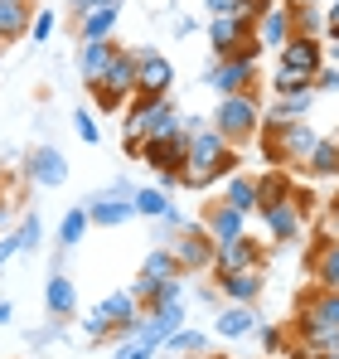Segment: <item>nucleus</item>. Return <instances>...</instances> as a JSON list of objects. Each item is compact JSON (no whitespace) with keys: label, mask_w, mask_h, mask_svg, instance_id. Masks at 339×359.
<instances>
[{"label":"nucleus","mask_w":339,"mask_h":359,"mask_svg":"<svg viewBox=\"0 0 339 359\" xmlns=\"http://www.w3.org/2000/svg\"><path fill=\"white\" fill-rule=\"evenodd\" d=\"M179 131L189 136V165L179 170V184H189V189H204V184H214V180H228V175H233L237 156H233V146H228L223 136L214 131V121L189 117L184 126H179Z\"/></svg>","instance_id":"nucleus-1"},{"label":"nucleus","mask_w":339,"mask_h":359,"mask_svg":"<svg viewBox=\"0 0 339 359\" xmlns=\"http://www.w3.org/2000/svg\"><path fill=\"white\" fill-rule=\"evenodd\" d=\"M179 126H184V117L165 97H136V107L126 112V151L141 156L146 141H170V136H179Z\"/></svg>","instance_id":"nucleus-2"},{"label":"nucleus","mask_w":339,"mask_h":359,"mask_svg":"<svg viewBox=\"0 0 339 359\" xmlns=\"http://www.w3.org/2000/svg\"><path fill=\"white\" fill-rule=\"evenodd\" d=\"M315 146H320V131L310 121H267L262 126V151L272 165H300L305 170Z\"/></svg>","instance_id":"nucleus-3"},{"label":"nucleus","mask_w":339,"mask_h":359,"mask_svg":"<svg viewBox=\"0 0 339 359\" xmlns=\"http://www.w3.org/2000/svg\"><path fill=\"white\" fill-rule=\"evenodd\" d=\"M136 320H141V301L131 297V287L126 292H112V297H102L92 311H88V320H83V335L88 340H107V335H131L136 330Z\"/></svg>","instance_id":"nucleus-4"},{"label":"nucleus","mask_w":339,"mask_h":359,"mask_svg":"<svg viewBox=\"0 0 339 359\" xmlns=\"http://www.w3.org/2000/svg\"><path fill=\"white\" fill-rule=\"evenodd\" d=\"M214 131L223 136L228 146H242L262 131V102L257 93H237V97H219L214 107Z\"/></svg>","instance_id":"nucleus-5"},{"label":"nucleus","mask_w":339,"mask_h":359,"mask_svg":"<svg viewBox=\"0 0 339 359\" xmlns=\"http://www.w3.org/2000/svg\"><path fill=\"white\" fill-rule=\"evenodd\" d=\"M315 330H339V292L310 287L296 301V320H291V340H305Z\"/></svg>","instance_id":"nucleus-6"},{"label":"nucleus","mask_w":339,"mask_h":359,"mask_svg":"<svg viewBox=\"0 0 339 359\" xmlns=\"http://www.w3.org/2000/svg\"><path fill=\"white\" fill-rule=\"evenodd\" d=\"M165 248H170V257L179 262V272H204V267H214V252H219V243L209 238L204 224H184V229H174V238H170Z\"/></svg>","instance_id":"nucleus-7"},{"label":"nucleus","mask_w":339,"mask_h":359,"mask_svg":"<svg viewBox=\"0 0 339 359\" xmlns=\"http://www.w3.org/2000/svg\"><path fill=\"white\" fill-rule=\"evenodd\" d=\"M92 97H97L102 112H121V102L136 97V49H121L116 54L107 78H102V88H92Z\"/></svg>","instance_id":"nucleus-8"},{"label":"nucleus","mask_w":339,"mask_h":359,"mask_svg":"<svg viewBox=\"0 0 339 359\" xmlns=\"http://www.w3.org/2000/svg\"><path fill=\"white\" fill-rule=\"evenodd\" d=\"M184 330V301H160V306H151V311H141V320H136V330L131 335H141L146 345H170L174 335Z\"/></svg>","instance_id":"nucleus-9"},{"label":"nucleus","mask_w":339,"mask_h":359,"mask_svg":"<svg viewBox=\"0 0 339 359\" xmlns=\"http://www.w3.org/2000/svg\"><path fill=\"white\" fill-rule=\"evenodd\" d=\"M252 34H257V20H252V15H214V20H209L214 59H237Z\"/></svg>","instance_id":"nucleus-10"},{"label":"nucleus","mask_w":339,"mask_h":359,"mask_svg":"<svg viewBox=\"0 0 339 359\" xmlns=\"http://www.w3.org/2000/svg\"><path fill=\"white\" fill-rule=\"evenodd\" d=\"M257 59H214L209 68V88L219 97H237V93H257Z\"/></svg>","instance_id":"nucleus-11"},{"label":"nucleus","mask_w":339,"mask_h":359,"mask_svg":"<svg viewBox=\"0 0 339 359\" xmlns=\"http://www.w3.org/2000/svg\"><path fill=\"white\" fill-rule=\"evenodd\" d=\"M136 161H146L151 170H160V175L179 180V170L189 165V136L179 131V136H170V141H146Z\"/></svg>","instance_id":"nucleus-12"},{"label":"nucleus","mask_w":339,"mask_h":359,"mask_svg":"<svg viewBox=\"0 0 339 359\" xmlns=\"http://www.w3.org/2000/svg\"><path fill=\"white\" fill-rule=\"evenodd\" d=\"M252 267H267V252H262V243L257 238H233V243H219V252H214V272L228 277V272H252Z\"/></svg>","instance_id":"nucleus-13"},{"label":"nucleus","mask_w":339,"mask_h":359,"mask_svg":"<svg viewBox=\"0 0 339 359\" xmlns=\"http://www.w3.org/2000/svg\"><path fill=\"white\" fill-rule=\"evenodd\" d=\"M170 83H174V68H170L165 54L136 49V97H165Z\"/></svg>","instance_id":"nucleus-14"},{"label":"nucleus","mask_w":339,"mask_h":359,"mask_svg":"<svg viewBox=\"0 0 339 359\" xmlns=\"http://www.w3.org/2000/svg\"><path fill=\"white\" fill-rule=\"evenodd\" d=\"M310 277H315V287H325V292H339V233L325 224V233L310 243Z\"/></svg>","instance_id":"nucleus-15"},{"label":"nucleus","mask_w":339,"mask_h":359,"mask_svg":"<svg viewBox=\"0 0 339 359\" xmlns=\"http://www.w3.org/2000/svg\"><path fill=\"white\" fill-rule=\"evenodd\" d=\"M88 214H92V224H102V229H116V224H126V219L136 214V189L116 184V189L97 194V199L88 204Z\"/></svg>","instance_id":"nucleus-16"},{"label":"nucleus","mask_w":339,"mask_h":359,"mask_svg":"<svg viewBox=\"0 0 339 359\" xmlns=\"http://www.w3.org/2000/svg\"><path fill=\"white\" fill-rule=\"evenodd\" d=\"M277 63L315 78V73L325 68V44H320V39H305V34H291V44H286V49H277Z\"/></svg>","instance_id":"nucleus-17"},{"label":"nucleus","mask_w":339,"mask_h":359,"mask_svg":"<svg viewBox=\"0 0 339 359\" xmlns=\"http://www.w3.org/2000/svg\"><path fill=\"white\" fill-rule=\"evenodd\" d=\"M116 54H121V44H116V39H97V44H83V54H78L83 83H88V88H102V78H107V68H112Z\"/></svg>","instance_id":"nucleus-18"},{"label":"nucleus","mask_w":339,"mask_h":359,"mask_svg":"<svg viewBox=\"0 0 339 359\" xmlns=\"http://www.w3.org/2000/svg\"><path fill=\"white\" fill-rule=\"evenodd\" d=\"M116 20H121V5H92V10H83V15H78V34H83V44L112 39Z\"/></svg>","instance_id":"nucleus-19"},{"label":"nucleus","mask_w":339,"mask_h":359,"mask_svg":"<svg viewBox=\"0 0 339 359\" xmlns=\"http://www.w3.org/2000/svg\"><path fill=\"white\" fill-rule=\"evenodd\" d=\"M262 219H267V233L277 243H291L300 238V229H305V214L291 204V199H282V204H272V209H262Z\"/></svg>","instance_id":"nucleus-20"},{"label":"nucleus","mask_w":339,"mask_h":359,"mask_svg":"<svg viewBox=\"0 0 339 359\" xmlns=\"http://www.w3.org/2000/svg\"><path fill=\"white\" fill-rule=\"evenodd\" d=\"M29 180H34V184H44V189H58V184L68 180L63 151H54V146H39V151L29 156Z\"/></svg>","instance_id":"nucleus-21"},{"label":"nucleus","mask_w":339,"mask_h":359,"mask_svg":"<svg viewBox=\"0 0 339 359\" xmlns=\"http://www.w3.org/2000/svg\"><path fill=\"white\" fill-rule=\"evenodd\" d=\"M291 34H296V25H291V5L267 10V15L257 20V44H262V49H286Z\"/></svg>","instance_id":"nucleus-22"},{"label":"nucleus","mask_w":339,"mask_h":359,"mask_svg":"<svg viewBox=\"0 0 339 359\" xmlns=\"http://www.w3.org/2000/svg\"><path fill=\"white\" fill-rule=\"evenodd\" d=\"M219 292L228 297V306H252V301L262 297V267H252V272H228V277H219Z\"/></svg>","instance_id":"nucleus-23"},{"label":"nucleus","mask_w":339,"mask_h":359,"mask_svg":"<svg viewBox=\"0 0 339 359\" xmlns=\"http://www.w3.org/2000/svg\"><path fill=\"white\" fill-rule=\"evenodd\" d=\"M29 25H34V5H25V0H0V44L25 39Z\"/></svg>","instance_id":"nucleus-24"},{"label":"nucleus","mask_w":339,"mask_h":359,"mask_svg":"<svg viewBox=\"0 0 339 359\" xmlns=\"http://www.w3.org/2000/svg\"><path fill=\"white\" fill-rule=\"evenodd\" d=\"M242 219H247V214H237L233 204H209L204 229H209L214 243H233V238H242Z\"/></svg>","instance_id":"nucleus-25"},{"label":"nucleus","mask_w":339,"mask_h":359,"mask_svg":"<svg viewBox=\"0 0 339 359\" xmlns=\"http://www.w3.org/2000/svg\"><path fill=\"white\" fill-rule=\"evenodd\" d=\"M291 25L305 39H325V10L315 0H291Z\"/></svg>","instance_id":"nucleus-26"},{"label":"nucleus","mask_w":339,"mask_h":359,"mask_svg":"<svg viewBox=\"0 0 339 359\" xmlns=\"http://www.w3.org/2000/svg\"><path fill=\"white\" fill-rule=\"evenodd\" d=\"M214 330H219L223 340H242V335L257 330V316H252V306H223V316H219Z\"/></svg>","instance_id":"nucleus-27"},{"label":"nucleus","mask_w":339,"mask_h":359,"mask_svg":"<svg viewBox=\"0 0 339 359\" xmlns=\"http://www.w3.org/2000/svg\"><path fill=\"white\" fill-rule=\"evenodd\" d=\"M282 199H291V175H286V170H267V175H257V214L272 209V204H282Z\"/></svg>","instance_id":"nucleus-28"},{"label":"nucleus","mask_w":339,"mask_h":359,"mask_svg":"<svg viewBox=\"0 0 339 359\" xmlns=\"http://www.w3.org/2000/svg\"><path fill=\"white\" fill-rule=\"evenodd\" d=\"M272 93H277V97H310V93H315V78L277 63V73H272Z\"/></svg>","instance_id":"nucleus-29"},{"label":"nucleus","mask_w":339,"mask_h":359,"mask_svg":"<svg viewBox=\"0 0 339 359\" xmlns=\"http://www.w3.org/2000/svg\"><path fill=\"white\" fill-rule=\"evenodd\" d=\"M223 204H233L237 214H257V180L252 175H228Z\"/></svg>","instance_id":"nucleus-30"},{"label":"nucleus","mask_w":339,"mask_h":359,"mask_svg":"<svg viewBox=\"0 0 339 359\" xmlns=\"http://www.w3.org/2000/svg\"><path fill=\"white\" fill-rule=\"evenodd\" d=\"M305 170H310V175H320V180L339 175V141H330V136H320V146L310 151V161H305Z\"/></svg>","instance_id":"nucleus-31"},{"label":"nucleus","mask_w":339,"mask_h":359,"mask_svg":"<svg viewBox=\"0 0 339 359\" xmlns=\"http://www.w3.org/2000/svg\"><path fill=\"white\" fill-rule=\"evenodd\" d=\"M88 229H92V214H88V209H68L63 224H58V243H63V248H78V243L88 238Z\"/></svg>","instance_id":"nucleus-32"},{"label":"nucleus","mask_w":339,"mask_h":359,"mask_svg":"<svg viewBox=\"0 0 339 359\" xmlns=\"http://www.w3.org/2000/svg\"><path fill=\"white\" fill-rule=\"evenodd\" d=\"M136 214H146V219H174V204H170L165 189H136Z\"/></svg>","instance_id":"nucleus-33"},{"label":"nucleus","mask_w":339,"mask_h":359,"mask_svg":"<svg viewBox=\"0 0 339 359\" xmlns=\"http://www.w3.org/2000/svg\"><path fill=\"white\" fill-rule=\"evenodd\" d=\"M44 301H49V311H54V316H73L78 292H73V282L58 272V277H49V292H44Z\"/></svg>","instance_id":"nucleus-34"},{"label":"nucleus","mask_w":339,"mask_h":359,"mask_svg":"<svg viewBox=\"0 0 339 359\" xmlns=\"http://www.w3.org/2000/svg\"><path fill=\"white\" fill-rule=\"evenodd\" d=\"M141 272H146V277H160V282H170V277H184V272H179V262L170 257V248H165V243L146 252V262H141Z\"/></svg>","instance_id":"nucleus-35"},{"label":"nucleus","mask_w":339,"mask_h":359,"mask_svg":"<svg viewBox=\"0 0 339 359\" xmlns=\"http://www.w3.org/2000/svg\"><path fill=\"white\" fill-rule=\"evenodd\" d=\"M305 107H310V97H277L267 121H305Z\"/></svg>","instance_id":"nucleus-36"},{"label":"nucleus","mask_w":339,"mask_h":359,"mask_svg":"<svg viewBox=\"0 0 339 359\" xmlns=\"http://www.w3.org/2000/svg\"><path fill=\"white\" fill-rule=\"evenodd\" d=\"M116 359H155V345H146L141 335H116Z\"/></svg>","instance_id":"nucleus-37"},{"label":"nucleus","mask_w":339,"mask_h":359,"mask_svg":"<svg viewBox=\"0 0 339 359\" xmlns=\"http://www.w3.org/2000/svg\"><path fill=\"white\" fill-rule=\"evenodd\" d=\"M170 350H179V355H204V350H209V335H204V330H179V335L170 340Z\"/></svg>","instance_id":"nucleus-38"},{"label":"nucleus","mask_w":339,"mask_h":359,"mask_svg":"<svg viewBox=\"0 0 339 359\" xmlns=\"http://www.w3.org/2000/svg\"><path fill=\"white\" fill-rule=\"evenodd\" d=\"M214 15H252V0H204Z\"/></svg>","instance_id":"nucleus-39"},{"label":"nucleus","mask_w":339,"mask_h":359,"mask_svg":"<svg viewBox=\"0 0 339 359\" xmlns=\"http://www.w3.org/2000/svg\"><path fill=\"white\" fill-rule=\"evenodd\" d=\"M54 10H34V25H29V34H34V39H49V34H54Z\"/></svg>","instance_id":"nucleus-40"},{"label":"nucleus","mask_w":339,"mask_h":359,"mask_svg":"<svg viewBox=\"0 0 339 359\" xmlns=\"http://www.w3.org/2000/svg\"><path fill=\"white\" fill-rule=\"evenodd\" d=\"M315 88H320V93H339V63H325V68L315 73Z\"/></svg>","instance_id":"nucleus-41"},{"label":"nucleus","mask_w":339,"mask_h":359,"mask_svg":"<svg viewBox=\"0 0 339 359\" xmlns=\"http://www.w3.org/2000/svg\"><path fill=\"white\" fill-rule=\"evenodd\" d=\"M39 233H44V229H39V219H25V224H20V248H25V252H29V248H39Z\"/></svg>","instance_id":"nucleus-42"},{"label":"nucleus","mask_w":339,"mask_h":359,"mask_svg":"<svg viewBox=\"0 0 339 359\" xmlns=\"http://www.w3.org/2000/svg\"><path fill=\"white\" fill-rule=\"evenodd\" d=\"M257 335H262V345H267V350H286V345H291V340H286V330H282V325H262Z\"/></svg>","instance_id":"nucleus-43"},{"label":"nucleus","mask_w":339,"mask_h":359,"mask_svg":"<svg viewBox=\"0 0 339 359\" xmlns=\"http://www.w3.org/2000/svg\"><path fill=\"white\" fill-rule=\"evenodd\" d=\"M291 204H296V209H300V214L310 219V209H315V194H310L305 184H291Z\"/></svg>","instance_id":"nucleus-44"},{"label":"nucleus","mask_w":339,"mask_h":359,"mask_svg":"<svg viewBox=\"0 0 339 359\" xmlns=\"http://www.w3.org/2000/svg\"><path fill=\"white\" fill-rule=\"evenodd\" d=\"M73 126H78V136H83V141H88V146H92V141H97V136H102V131H97V121L88 117V112H78V117H73Z\"/></svg>","instance_id":"nucleus-45"},{"label":"nucleus","mask_w":339,"mask_h":359,"mask_svg":"<svg viewBox=\"0 0 339 359\" xmlns=\"http://www.w3.org/2000/svg\"><path fill=\"white\" fill-rule=\"evenodd\" d=\"M15 252H25V248H20V233H0V267H5Z\"/></svg>","instance_id":"nucleus-46"},{"label":"nucleus","mask_w":339,"mask_h":359,"mask_svg":"<svg viewBox=\"0 0 339 359\" xmlns=\"http://www.w3.org/2000/svg\"><path fill=\"white\" fill-rule=\"evenodd\" d=\"M286 359H320V355H315L310 345H300V340H291V345H286Z\"/></svg>","instance_id":"nucleus-47"},{"label":"nucleus","mask_w":339,"mask_h":359,"mask_svg":"<svg viewBox=\"0 0 339 359\" xmlns=\"http://www.w3.org/2000/svg\"><path fill=\"white\" fill-rule=\"evenodd\" d=\"M325 34H330V39H339V0L325 10Z\"/></svg>","instance_id":"nucleus-48"},{"label":"nucleus","mask_w":339,"mask_h":359,"mask_svg":"<svg viewBox=\"0 0 339 359\" xmlns=\"http://www.w3.org/2000/svg\"><path fill=\"white\" fill-rule=\"evenodd\" d=\"M68 5H73V10L83 15V10H92V5H121V0H68Z\"/></svg>","instance_id":"nucleus-49"},{"label":"nucleus","mask_w":339,"mask_h":359,"mask_svg":"<svg viewBox=\"0 0 339 359\" xmlns=\"http://www.w3.org/2000/svg\"><path fill=\"white\" fill-rule=\"evenodd\" d=\"M325 224H330V229H335V233H339V194H335V199H330V219H325Z\"/></svg>","instance_id":"nucleus-50"},{"label":"nucleus","mask_w":339,"mask_h":359,"mask_svg":"<svg viewBox=\"0 0 339 359\" xmlns=\"http://www.w3.org/2000/svg\"><path fill=\"white\" fill-rule=\"evenodd\" d=\"M325 59H335V63H339V39H330V49H325Z\"/></svg>","instance_id":"nucleus-51"},{"label":"nucleus","mask_w":339,"mask_h":359,"mask_svg":"<svg viewBox=\"0 0 339 359\" xmlns=\"http://www.w3.org/2000/svg\"><path fill=\"white\" fill-rule=\"evenodd\" d=\"M10 316H15V311H10V301H5V306H0V325H5V320H10Z\"/></svg>","instance_id":"nucleus-52"},{"label":"nucleus","mask_w":339,"mask_h":359,"mask_svg":"<svg viewBox=\"0 0 339 359\" xmlns=\"http://www.w3.org/2000/svg\"><path fill=\"white\" fill-rule=\"evenodd\" d=\"M10 209H15V204H0V229H5V219H10Z\"/></svg>","instance_id":"nucleus-53"},{"label":"nucleus","mask_w":339,"mask_h":359,"mask_svg":"<svg viewBox=\"0 0 339 359\" xmlns=\"http://www.w3.org/2000/svg\"><path fill=\"white\" fill-rule=\"evenodd\" d=\"M320 359H339V355H320Z\"/></svg>","instance_id":"nucleus-54"},{"label":"nucleus","mask_w":339,"mask_h":359,"mask_svg":"<svg viewBox=\"0 0 339 359\" xmlns=\"http://www.w3.org/2000/svg\"><path fill=\"white\" fill-rule=\"evenodd\" d=\"M209 359H228V355H209Z\"/></svg>","instance_id":"nucleus-55"},{"label":"nucleus","mask_w":339,"mask_h":359,"mask_svg":"<svg viewBox=\"0 0 339 359\" xmlns=\"http://www.w3.org/2000/svg\"><path fill=\"white\" fill-rule=\"evenodd\" d=\"M25 5H34V0H25Z\"/></svg>","instance_id":"nucleus-56"},{"label":"nucleus","mask_w":339,"mask_h":359,"mask_svg":"<svg viewBox=\"0 0 339 359\" xmlns=\"http://www.w3.org/2000/svg\"><path fill=\"white\" fill-rule=\"evenodd\" d=\"M315 5H320V0H315Z\"/></svg>","instance_id":"nucleus-57"}]
</instances>
